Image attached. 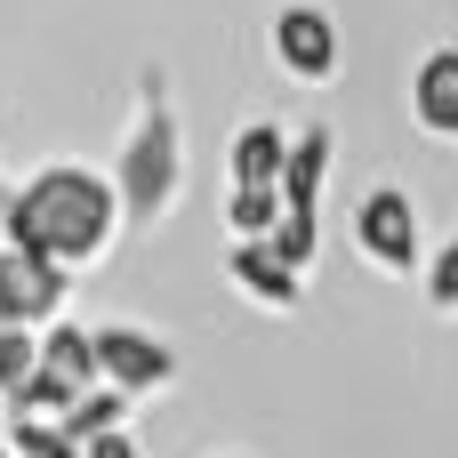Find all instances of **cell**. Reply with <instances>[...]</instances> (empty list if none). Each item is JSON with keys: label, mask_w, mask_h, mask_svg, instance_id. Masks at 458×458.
Returning <instances> with one entry per match:
<instances>
[{"label": "cell", "mask_w": 458, "mask_h": 458, "mask_svg": "<svg viewBox=\"0 0 458 458\" xmlns=\"http://www.w3.org/2000/svg\"><path fill=\"white\" fill-rule=\"evenodd\" d=\"M121 233H129V209H121L113 169H89V161H40V169L16 185L8 250H24V258H48V266L81 274V266L113 258Z\"/></svg>", "instance_id": "1"}, {"label": "cell", "mask_w": 458, "mask_h": 458, "mask_svg": "<svg viewBox=\"0 0 458 458\" xmlns=\"http://www.w3.org/2000/svg\"><path fill=\"white\" fill-rule=\"evenodd\" d=\"M113 185H121V209H129L137 233L161 225V217L185 201V121H177L169 81H161L153 64L137 72V121H129L121 153H113Z\"/></svg>", "instance_id": "2"}, {"label": "cell", "mask_w": 458, "mask_h": 458, "mask_svg": "<svg viewBox=\"0 0 458 458\" xmlns=\"http://www.w3.org/2000/svg\"><path fill=\"white\" fill-rule=\"evenodd\" d=\"M354 250L378 266V274H427V225H419V201L403 185H370L354 201Z\"/></svg>", "instance_id": "3"}, {"label": "cell", "mask_w": 458, "mask_h": 458, "mask_svg": "<svg viewBox=\"0 0 458 458\" xmlns=\"http://www.w3.org/2000/svg\"><path fill=\"white\" fill-rule=\"evenodd\" d=\"M266 48H274V64H282L290 81H306V89H330L338 64H346V48H338V16H330L322 0H290V8H274Z\"/></svg>", "instance_id": "4"}, {"label": "cell", "mask_w": 458, "mask_h": 458, "mask_svg": "<svg viewBox=\"0 0 458 458\" xmlns=\"http://www.w3.org/2000/svg\"><path fill=\"white\" fill-rule=\"evenodd\" d=\"M97 370H105V386H121L129 403H137V394H169V386H177V346L153 338V330H137V322H105V330H97Z\"/></svg>", "instance_id": "5"}, {"label": "cell", "mask_w": 458, "mask_h": 458, "mask_svg": "<svg viewBox=\"0 0 458 458\" xmlns=\"http://www.w3.org/2000/svg\"><path fill=\"white\" fill-rule=\"evenodd\" d=\"M64 298H72L64 266L0 242V330H48V322H64Z\"/></svg>", "instance_id": "6"}, {"label": "cell", "mask_w": 458, "mask_h": 458, "mask_svg": "<svg viewBox=\"0 0 458 458\" xmlns=\"http://www.w3.org/2000/svg\"><path fill=\"white\" fill-rule=\"evenodd\" d=\"M225 282H233L250 306H266V314H298V298H306V274L282 266L266 242H225Z\"/></svg>", "instance_id": "7"}, {"label": "cell", "mask_w": 458, "mask_h": 458, "mask_svg": "<svg viewBox=\"0 0 458 458\" xmlns=\"http://www.w3.org/2000/svg\"><path fill=\"white\" fill-rule=\"evenodd\" d=\"M330 161H338V137H330L322 121H306V129L290 137V169H282V217H322Z\"/></svg>", "instance_id": "8"}, {"label": "cell", "mask_w": 458, "mask_h": 458, "mask_svg": "<svg viewBox=\"0 0 458 458\" xmlns=\"http://www.w3.org/2000/svg\"><path fill=\"white\" fill-rule=\"evenodd\" d=\"M411 121L427 137L458 145V48H427L419 72H411Z\"/></svg>", "instance_id": "9"}, {"label": "cell", "mask_w": 458, "mask_h": 458, "mask_svg": "<svg viewBox=\"0 0 458 458\" xmlns=\"http://www.w3.org/2000/svg\"><path fill=\"white\" fill-rule=\"evenodd\" d=\"M290 169V129L282 121H242L225 137V185H282Z\"/></svg>", "instance_id": "10"}, {"label": "cell", "mask_w": 458, "mask_h": 458, "mask_svg": "<svg viewBox=\"0 0 458 458\" xmlns=\"http://www.w3.org/2000/svg\"><path fill=\"white\" fill-rule=\"evenodd\" d=\"M40 370L72 378L81 394L105 386V370H97V330H81V322H48V330H40Z\"/></svg>", "instance_id": "11"}, {"label": "cell", "mask_w": 458, "mask_h": 458, "mask_svg": "<svg viewBox=\"0 0 458 458\" xmlns=\"http://www.w3.org/2000/svg\"><path fill=\"white\" fill-rule=\"evenodd\" d=\"M282 225V185H225V233L233 242H266Z\"/></svg>", "instance_id": "12"}, {"label": "cell", "mask_w": 458, "mask_h": 458, "mask_svg": "<svg viewBox=\"0 0 458 458\" xmlns=\"http://www.w3.org/2000/svg\"><path fill=\"white\" fill-rule=\"evenodd\" d=\"M121 427H129V394H121V386H89V394L64 411V435H72L81 451H89L97 435H121Z\"/></svg>", "instance_id": "13"}, {"label": "cell", "mask_w": 458, "mask_h": 458, "mask_svg": "<svg viewBox=\"0 0 458 458\" xmlns=\"http://www.w3.org/2000/svg\"><path fill=\"white\" fill-rule=\"evenodd\" d=\"M72 403H81V386H72V378H56V370H32V378L8 394V419H64Z\"/></svg>", "instance_id": "14"}, {"label": "cell", "mask_w": 458, "mask_h": 458, "mask_svg": "<svg viewBox=\"0 0 458 458\" xmlns=\"http://www.w3.org/2000/svg\"><path fill=\"white\" fill-rule=\"evenodd\" d=\"M8 451L16 458H81V443L64 435V419H8Z\"/></svg>", "instance_id": "15"}, {"label": "cell", "mask_w": 458, "mask_h": 458, "mask_svg": "<svg viewBox=\"0 0 458 458\" xmlns=\"http://www.w3.org/2000/svg\"><path fill=\"white\" fill-rule=\"evenodd\" d=\"M266 250H274L282 266H298V274H314V258H322V217H282V225L266 233Z\"/></svg>", "instance_id": "16"}, {"label": "cell", "mask_w": 458, "mask_h": 458, "mask_svg": "<svg viewBox=\"0 0 458 458\" xmlns=\"http://www.w3.org/2000/svg\"><path fill=\"white\" fill-rule=\"evenodd\" d=\"M40 370V330H0V403Z\"/></svg>", "instance_id": "17"}, {"label": "cell", "mask_w": 458, "mask_h": 458, "mask_svg": "<svg viewBox=\"0 0 458 458\" xmlns=\"http://www.w3.org/2000/svg\"><path fill=\"white\" fill-rule=\"evenodd\" d=\"M427 306L435 314H458V233H443L427 250Z\"/></svg>", "instance_id": "18"}, {"label": "cell", "mask_w": 458, "mask_h": 458, "mask_svg": "<svg viewBox=\"0 0 458 458\" xmlns=\"http://www.w3.org/2000/svg\"><path fill=\"white\" fill-rule=\"evenodd\" d=\"M81 458H145V451H137V435L121 427V435H97V443H89Z\"/></svg>", "instance_id": "19"}, {"label": "cell", "mask_w": 458, "mask_h": 458, "mask_svg": "<svg viewBox=\"0 0 458 458\" xmlns=\"http://www.w3.org/2000/svg\"><path fill=\"white\" fill-rule=\"evenodd\" d=\"M8 209H16V185L0 177V242H8Z\"/></svg>", "instance_id": "20"}, {"label": "cell", "mask_w": 458, "mask_h": 458, "mask_svg": "<svg viewBox=\"0 0 458 458\" xmlns=\"http://www.w3.org/2000/svg\"><path fill=\"white\" fill-rule=\"evenodd\" d=\"M0 458H16V451H8V443H0Z\"/></svg>", "instance_id": "21"}, {"label": "cell", "mask_w": 458, "mask_h": 458, "mask_svg": "<svg viewBox=\"0 0 458 458\" xmlns=\"http://www.w3.org/2000/svg\"><path fill=\"white\" fill-rule=\"evenodd\" d=\"M225 458H233V451H225Z\"/></svg>", "instance_id": "22"}]
</instances>
